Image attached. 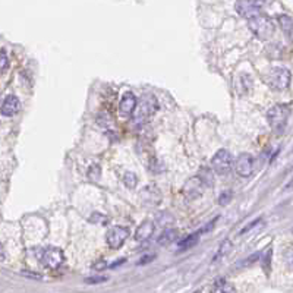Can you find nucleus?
<instances>
[{
  "label": "nucleus",
  "instance_id": "nucleus-1",
  "mask_svg": "<svg viewBox=\"0 0 293 293\" xmlns=\"http://www.w3.org/2000/svg\"><path fill=\"white\" fill-rule=\"evenodd\" d=\"M289 116H291V106L289 104H277L267 112L268 125L271 126L273 130L277 132V133L283 132V129L288 125Z\"/></svg>",
  "mask_w": 293,
  "mask_h": 293
},
{
  "label": "nucleus",
  "instance_id": "nucleus-2",
  "mask_svg": "<svg viewBox=\"0 0 293 293\" xmlns=\"http://www.w3.org/2000/svg\"><path fill=\"white\" fill-rule=\"evenodd\" d=\"M248 25H250V30L252 33L259 39V40H268L273 37L274 34V24H273V19L268 18L267 15H256L253 16L252 19L248 21Z\"/></svg>",
  "mask_w": 293,
  "mask_h": 293
},
{
  "label": "nucleus",
  "instance_id": "nucleus-3",
  "mask_svg": "<svg viewBox=\"0 0 293 293\" xmlns=\"http://www.w3.org/2000/svg\"><path fill=\"white\" fill-rule=\"evenodd\" d=\"M265 83L270 85L273 89H286L291 85L292 75L286 68H273L268 71V74L265 75Z\"/></svg>",
  "mask_w": 293,
  "mask_h": 293
},
{
  "label": "nucleus",
  "instance_id": "nucleus-4",
  "mask_svg": "<svg viewBox=\"0 0 293 293\" xmlns=\"http://www.w3.org/2000/svg\"><path fill=\"white\" fill-rule=\"evenodd\" d=\"M156 110H157L156 97L153 94H144L136 106V115H135L136 122L142 124V122L148 121L156 113Z\"/></svg>",
  "mask_w": 293,
  "mask_h": 293
},
{
  "label": "nucleus",
  "instance_id": "nucleus-5",
  "mask_svg": "<svg viewBox=\"0 0 293 293\" xmlns=\"http://www.w3.org/2000/svg\"><path fill=\"white\" fill-rule=\"evenodd\" d=\"M211 167L220 176L229 174L232 167H233V157H232V154L227 150H218L214 154V157L211 159Z\"/></svg>",
  "mask_w": 293,
  "mask_h": 293
},
{
  "label": "nucleus",
  "instance_id": "nucleus-6",
  "mask_svg": "<svg viewBox=\"0 0 293 293\" xmlns=\"http://www.w3.org/2000/svg\"><path fill=\"white\" fill-rule=\"evenodd\" d=\"M63 261H65V253L59 248L50 247V248L42 251V262L47 268L56 270V268H59L63 264Z\"/></svg>",
  "mask_w": 293,
  "mask_h": 293
},
{
  "label": "nucleus",
  "instance_id": "nucleus-7",
  "mask_svg": "<svg viewBox=\"0 0 293 293\" xmlns=\"http://www.w3.org/2000/svg\"><path fill=\"white\" fill-rule=\"evenodd\" d=\"M127 236H129V230L126 227L115 226V227L109 229L107 236H106V241H107V244H109V247L112 250H119L125 244Z\"/></svg>",
  "mask_w": 293,
  "mask_h": 293
},
{
  "label": "nucleus",
  "instance_id": "nucleus-8",
  "mask_svg": "<svg viewBox=\"0 0 293 293\" xmlns=\"http://www.w3.org/2000/svg\"><path fill=\"white\" fill-rule=\"evenodd\" d=\"M253 157L248 153H242L238 159H236V163H235V168L238 171L239 176L242 177H250L252 173H253Z\"/></svg>",
  "mask_w": 293,
  "mask_h": 293
},
{
  "label": "nucleus",
  "instance_id": "nucleus-9",
  "mask_svg": "<svg viewBox=\"0 0 293 293\" xmlns=\"http://www.w3.org/2000/svg\"><path fill=\"white\" fill-rule=\"evenodd\" d=\"M204 189V182L201 180V177H191L189 180H186V183L183 185V195L188 200H195L203 194Z\"/></svg>",
  "mask_w": 293,
  "mask_h": 293
},
{
  "label": "nucleus",
  "instance_id": "nucleus-10",
  "mask_svg": "<svg viewBox=\"0 0 293 293\" xmlns=\"http://www.w3.org/2000/svg\"><path fill=\"white\" fill-rule=\"evenodd\" d=\"M235 7L238 13L244 18H248V21L261 13V3L256 1H238Z\"/></svg>",
  "mask_w": 293,
  "mask_h": 293
},
{
  "label": "nucleus",
  "instance_id": "nucleus-11",
  "mask_svg": "<svg viewBox=\"0 0 293 293\" xmlns=\"http://www.w3.org/2000/svg\"><path fill=\"white\" fill-rule=\"evenodd\" d=\"M136 106H138V98L135 97V94L132 92H126L125 95L122 97L121 100V104H119V113L125 118H129L135 110H136Z\"/></svg>",
  "mask_w": 293,
  "mask_h": 293
},
{
  "label": "nucleus",
  "instance_id": "nucleus-12",
  "mask_svg": "<svg viewBox=\"0 0 293 293\" xmlns=\"http://www.w3.org/2000/svg\"><path fill=\"white\" fill-rule=\"evenodd\" d=\"M19 109H21L19 98L16 95L10 94V95H7L4 98V101H3V104L0 107V112H1L3 116H13V115H16L19 112Z\"/></svg>",
  "mask_w": 293,
  "mask_h": 293
},
{
  "label": "nucleus",
  "instance_id": "nucleus-13",
  "mask_svg": "<svg viewBox=\"0 0 293 293\" xmlns=\"http://www.w3.org/2000/svg\"><path fill=\"white\" fill-rule=\"evenodd\" d=\"M154 229H156V226H154V223L150 221V220L141 223V224L138 226L136 232H135V239H136L138 242H145V241H148V239L154 235Z\"/></svg>",
  "mask_w": 293,
  "mask_h": 293
},
{
  "label": "nucleus",
  "instance_id": "nucleus-14",
  "mask_svg": "<svg viewBox=\"0 0 293 293\" xmlns=\"http://www.w3.org/2000/svg\"><path fill=\"white\" fill-rule=\"evenodd\" d=\"M279 24H280V28L283 30L285 36L288 37V40L291 42H293V19L288 15H280L277 18Z\"/></svg>",
  "mask_w": 293,
  "mask_h": 293
},
{
  "label": "nucleus",
  "instance_id": "nucleus-15",
  "mask_svg": "<svg viewBox=\"0 0 293 293\" xmlns=\"http://www.w3.org/2000/svg\"><path fill=\"white\" fill-rule=\"evenodd\" d=\"M156 194L159 195L160 192L154 188V186H147L142 192H141V198L144 203L147 204H159L160 203V197H156Z\"/></svg>",
  "mask_w": 293,
  "mask_h": 293
},
{
  "label": "nucleus",
  "instance_id": "nucleus-16",
  "mask_svg": "<svg viewBox=\"0 0 293 293\" xmlns=\"http://www.w3.org/2000/svg\"><path fill=\"white\" fill-rule=\"evenodd\" d=\"M198 241H200V232L198 233H192V235H189V236H186V238H183L180 242H179V248H177V251L179 252H183V251H188V250H191V248H194L197 244H198Z\"/></svg>",
  "mask_w": 293,
  "mask_h": 293
},
{
  "label": "nucleus",
  "instance_id": "nucleus-17",
  "mask_svg": "<svg viewBox=\"0 0 293 293\" xmlns=\"http://www.w3.org/2000/svg\"><path fill=\"white\" fill-rule=\"evenodd\" d=\"M211 293H236V292H235V288H233L227 280H224V279H218V280L214 283V286H212V289H211Z\"/></svg>",
  "mask_w": 293,
  "mask_h": 293
},
{
  "label": "nucleus",
  "instance_id": "nucleus-18",
  "mask_svg": "<svg viewBox=\"0 0 293 293\" xmlns=\"http://www.w3.org/2000/svg\"><path fill=\"white\" fill-rule=\"evenodd\" d=\"M176 238H177V230H174V229H167V230H165V232L160 235L159 244H160V245H168V244H171Z\"/></svg>",
  "mask_w": 293,
  "mask_h": 293
},
{
  "label": "nucleus",
  "instance_id": "nucleus-19",
  "mask_svg": "<svg viewBox=\"0 0 293 293\" xmlns=\"http://www.w3.org/2000/svg\"><path fill=\"white\" fill-rule=\"evenodd\" d=\"M124 183H125L126 188H129V189L135 188V186L138 185V177H136V174L132 173V171H126L125 176H124Z\"/></svg>",
  "mask_w": 293,
  "mask_h": 293
},
{
  "label": "nucleus",
  "instance_id": "nucleus-20",
  "mask_svg": "<svg viewBox=\"0 0 293 293\" xmlns=\"http://www.w3.org/2000/svg\"><path fill=\"white\" fill-rule=\"evenodd\" d=\"M232 250V244H230V241H224L223 244H221V247H220V250H218V253L215 255V258H214V261H217V259H220V256H223V255H226L227 252Z\"/></svg>",
  "mask_w": 293,
  "mask_h": 293
},
{
  "label": "nucleus",
  "instance_id": "nucleus-21",
  "mask_svg": "<svg viewBox=\"0 0 293 293\" xmlns=\"http://www.w3.org/2000/svg\"><path fill=\"white\" fill-rule=\"evenodd\" d=\"M230 200H232V191H226V192H223V194L220 195L218 204L224 207V206H227V204L230 203Z\"/></svg>",
  "mask_w": 293,
  "mask_h": 293
},
{
  "label": "nucleus",
  "instance_id": "nucleus-22",
  "mask_svg": "<svg viewBox=\"0 0 293 293\" xmlns=\"http://www.w3.org/2000/svg\"><path fill=\"white\" fill-rule=\"evenodd\" d=\"M9 66V59H7V54L6 51H0V72H3L4 69H7Z\"/></svg>",
  "mask_w": 293,
  "mask_h": 293
},
{
  "label": "nucleus",
  "instance_id": "nucleus-23",
  "mask_svg": "<svg viewBox=\"0 0 293 293\" xmlns=\"http://www.w3.org/2000/svg\"><path fill=\"white\" fill-rule=\"evenodd\" d=\"M107 280V277H88L85 282L88 285H95V283H104Z\"/></svg>",
  "mask_w": 293,
  "mask_h": 293
},
{
  "label": "nucleus",
  "instance_id": "nucleus-24",
  "mask_svg": "<svg viewBox=\"0 0 293 293\" xmlns=\"http://www.w3.org/2000/svg\"><path fill=\"white\" fill-rule=\"evenodd\" d=\"M258 256H261V253L259 252H256V253H253L251 256H248V259H245L244 262H242V265H250L252 262H255L256 259H258Z\"/></svg>",
  "mask_w": 293,
  "mask_h": 293
},
{
  "label": "nucleus",
  "instance_id": "nucleus-25",
  "mask_svg": "<svg viewBox=\"0 0 293 293\" xmlns=\"http://www.w3.org/2000/svg\"><path fill=\"white\" fill-rule=\"evenodd\" d=\"M286 261H288V265L293 270V250L288 251V253H286Z\"/></svg>",
  "mask_w": 293,
  "mask_h": 293
},
{
  "label": "nucleus",
  "instance_id": "nucleus-26",
  "mask_svg": "<svg viewBox=\"0 0 293 293\" xmlns=\"http://www.w3.org/2000/svg\"><path fill=\"white\" fill-rule=\"evenodd\" d=\"M4 256H6V253H4V250H3V247L0 245V261H3V259H4Z\"/></svg>",
  "mask_w": 293,
  "mask_h": 293
},
{
  "label": "nucleus",
  "instance_id": "nucleus-27",
  "mask_svg": "<svg viewBox=\"0 0 293 293\" xmlns=\"http://www.w3.org/2000/svg\"><path fill=\"white\" fill-rule=\"evenodd\" d=\"M286 188H288V189H292V188H293V179L291 180V182H289V183H288V186H286Z\"/></svg>",
  "mask_w": 293,
  "mask_h": 293
},
{
  "label": "nucleus",
  "instance_id": "nucleus-28",
  "mask_svg": "<svg viewBox=\"0 0 293 293\" xmlns=\"http://www.w3.org/2000/svg\"><path fill=\"white\" fill-rule=\"evenodd\" d=\"M292 233H293V229H292Z\"/></svg>",
  "mask_w": 293,
  "mask_h": 293
}]
</instances>
